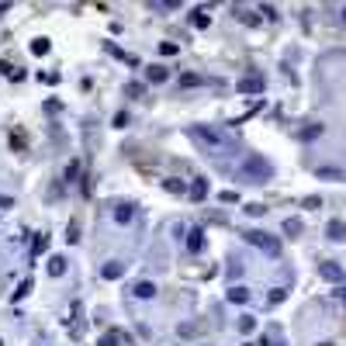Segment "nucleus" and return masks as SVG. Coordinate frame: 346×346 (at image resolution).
<instances>
[{"label":"nucleus","mask_w":346,"mask_h":346,"mask_svg":"<svg viewBox=\"0 0 346 346\" xmlns=\"http://www.w3.org/2000/svg\"><path fill=\"white\" fill-rule=\"evenodd\" d=\"M191 135L201 146H208L212 153H232V149H235V142H232L229 135H218L215 128H191Z\"/></svg>","instance_id":"obj_1"},{"label":"nucleus","mask_w":346,"mask_h":346,"mask_svg":"<svg viewBox=\"0 0 346 346\" xmlns=\"http://www.w3.org/2000/svg\"><path fill=\"white\" fill-rule=\"evenodd\" d=\"M270 173H273V166H270V163H263V159H256V156H253V159H246V163L239 166V177H250V180H267Z\"/></svg>","instance_id":"obj_2"},{"label":"nucleus","mask_w":346,"mask_h":346,"mask_svg":"<svg viewBox=\"0 0 346 346\" xmlns=\"http://www.w3.org/2000/svg\"><path fill=\"white\" fill-rule=\"evenodd\" d=\"M243 239H250L253 246H260V250L270 253V256H281V243H277L270 232H243Z\"/></svg>","instance_id":"obj_3"},{"label":"nucleus","mask_w":346,"mask_h":346,"mask_svg":"<svg viewBox=\"0 0 346 346\" xmlns=\"http://www.w3.org/2000/svg\"><path fill=\"white\" fill-rule=\"evenodd\" d=\"M319 273H322L326 281H332V284H339V281L346 277V270L339 267V263H322V267H319Z\"/></svg>","instance_id":"obj_4"},{"label":"nucleus","mask_w":346,"mask_h":346,"mask_svg":"<svg viewBox=\"0 0 346 346\" xmlns=\"http://www.w3.org/2000/svg\"><path fill=\"white\" fill-rule=\"evenodd\" d=\"M243 94H256V90H263V77H246V80H239L235 83Z\"/></svg>","instance_id":"obj_5"},{"label":"nucleus","mask_w":346,"mask_h":346,"mask_svg":"<svg viewBox=\"0 0 346 346\" xmlns=\"http://www.w3.org/2000/svg\"><path fill=\"white\" fill-rule=\"evenodd\" d=\"M132 294H135V298H142V301H149V298H156V288H153V281H139Z\"/></svg>","instance_id":"obj_6"},{"label":"nucleus","mask_w":346,"mask_h":346,"mask_svg":"<svg viewBox=\"0 0 346 346\" xmlns=\"http://www.w3.org/2000/svg\"><path fill=\"white\" fill-rule=\"evenodd\" d=\"M187 250H191V253L204 250V232H201V229H191V235H187Z\"/></svg>","instance_id":"obj_7"},{"label":"nucleus","mask_w":346,"mask_h":346,"mask_svg":"<svg viewBox=\"0 0 346 346\" xmlns=\"http://www.w3.org/2000/svg\"><path fill=\"white\" fill-rule=\"evenodd\" d=\"M229 301H232V305H246V301H250V291H246V288H232L229 291Z\"/></svg>","instance_id":"obj_8"},{"label":"nucleus","mask_w":346,"mask_h":346,"mask_svg":"<svg viewBox=\"0 0 346 346\" xmlns=\"http://www.w3.org/2000/svg\"><path fill=\"white\" fill-rule=\"evenodd\" d=\"M115 222L128 225V222H132V204H118V208H115Z\"/></svg>","instance_id":"obj_9"},{"label":"nucleus","mask_w":346,"mask_h":346,"mask_svg":"<svg viewBox=\"0 0 346 346\" xmlns=\"http://www.w3.org/2000/svg\"><path fill=\"white\" fill-rule=\"evenodd\" d=\"M49 273H52V277H62V273H66V260H62V256H52V260H49Z\"/></svg>","instance_id":"obj_10"},{"label":"nucleus","mask_w":346,"mask_h":346,"mask_svg":"<svg viewBox=\"0 0 346 346\" xmlns=\"http://www.w3.org/2000/svg\"><path fill=\"white\" fill-rule=\"evenodd\" d=\"M191 197H194V201H204V197H208V180H194Z\"/></svg>","instance_id":"obj_11"},{"label":"nucleus","mask_w":346,"mask_h":346,"mask_svg":"<svg viewBox=\"0 0 346 346\" xmlns=\"http://www.w3.org/2000/svg\"><path fill=\"white\" fill-rule=\"evenodd\" d=\"M329 239H346V225L343 222H329Z\"/></svg>","instance_id":"obj_12"},{"label":"nucleus","mask_w":346,"mask_h":346,"mask_svg":"<svg viewBox=\"0 0 346 346\" xmlns=\"http://www.w3.org/2000/svg\"><path fill=\"white\" fill-rule=\"evenodd\" d=\"M191 24H194V28H208V24H212V18H208L204 11H194V14H191Z\"/></svg>","instance_id":"obj_13"},{"label":"nucleus","mask_w":346,"mask_h":346,"mask_svg":"<svg viewBox=\"0 0 346 346\" xmlns=\"http://www.w3.org/2000/svg\"><path fill=\"white\" fill-rule=\"evenodd\" d=\"M121 273H125V267H121V263H108V267H104V277H108V281H118Z\"/></svg>","instance_id":"obj_14"},{"label":"nucleus","mask_w":346,"mask_h":346,"mask_svg":"<svg viewBox=\"0 0 346 346\" xmlns=\"http://www.w3.org/2000/svg\"><path fill=\"white\" fill-rule=\"evenodd\" d=\"M201 83H204V80L197 77V73H184V77H180V87H201Z\"/></svg>","instance_id":"obj_15"},{"label":"nucleus","mask_w":346,"mask_h":346,"mask_svg":"<svg viewBox=\"0 0 346 346\" xmlns=\"http://www.w3.org/2000/svg\"><path fill=\"white\" fill-rule=\"evenodd\" d=\"M163 80H166V70L163 66H153L149 70V83H163Z\"/></svg>","instance_id":"obj_16"},{"label":"nucleus","mask_w":346,"mask_h":346,"mask_svg":"<svg viewBox=\"0 0 346 346\" xmlns=\"http://www.w3.org/2000/svg\"><path fill=\"white\" fill-rule=\"evenodd\" d=\"M31 52H35V56H45V52H49V42H45V39H35V42H31Z\"/></svg>","instance_id":"obj_17"},{"label":"nucleus","mask_w":346,"mask_h":346,"mask_svg":"<svg viewBox=\"0 0 346 346\" xmlns=\"http://www.w3.org/2000/svg\"><path fill=\"white\" fill-rule=\"evenodd\" d=\"M315 135H322V125H308V128H301V139H315Z\"/></svg>","instance_id":"obj_18"},{"label":"nucleus","mask_w":346,"mask_h":346,"mask_svg":"<svg viewBox=\"0 0 346 346\" xmlns=\"http://www.w3.org/2000/svg\"><path fill=\"white\" fill-rule=\"evenodd\" d=\"M284 298H288V291H284V288H273V291H270V305H281Z\"/></svg>","instance_id":"obj_19"},{"label":"nucleus","mask_w":346,"mask_h":346,"mask_svg":"<svg viewBox=\"0 0 346 346\" xmlns=\"http://www.w3.org/2000/svg\"><path fill=\"white\" fill-rule=\"evenodd\" d=\"M28 291H31V281H21V284H18V291H14V301H21V298H24Z\"/></svg>","instance_id":"obj_20"},{"label":"nucleus","mask_w":346,"mask_h":346,"mask_svg":"<svg viewBox=\"0 0 346 346\" xmlns=\"http://www.w3.org/2000/svg\"><path fill=\"white\" fill-rule=\"evenodd\" d=\"M159 52H163V56H177V52H180V49H177V45H173V42H159Z\"/></svg>","instance_id":"obj_21"},{"label":"nucleus","mask_w":346,"mask_h":346,"mask_svg":"<svg viewBox=\"0 0 346 346\" xmlns=\"http://www.w3.org/2000/svg\"><path fill=\"white\" fill-rule=\"evenodd\" d=\"M118 343H121V336H118V332H111V336H104L97 346H118Z\"/></svg>","instance_id":"obj_22"},{"label":"nucleus","mask_w":346,"mask_h":346,"mask_svg":"<svg viewBox=\"0 0 346 346\" xmlns=\"http://www.w3.org/2000/svg\"><path fill=\"white\" fill-rule=\"evenodd\" d=\"M163 187H166V191H170V194H180V191H184V184H180V180H166Z\"/></svg>","instance_id":"obj_23"},{"label":"nucleus","mask_w":346,"mask_h":346,"mask_svg":"<svg viewBox=\"0 0 346 346\" xmlns=\"http://www.w3.org/2000/svg\"><path fill=\"white\" fill-rule=\"evenodd\" d=\"M253 326H256V322H253L250 315H246V319H239V332H253Z\"/></svg>","instance_id":"obj_24"},{"label":"nucleus","mask_w":346,"mask_h":346,"mask_svg":"<svg viewBox=\"0 0 346 346\" xmlns=\"http://www.w3.org/2000/svg\"><path fill=\"white\" fill-rule=\"evenodd\" d=\"M125 125H128V115H125V111H121V115H115V128H125Z\"/></svg>","instance_id":"obj_25"},{"label":"nucleus","mask_w":346,"mask_h":346,"mask_svg":"<svg viewBox=\"0 0 346 346\" xmlns=\"http://www.w3.org/2000/svg\"><path fill=\"white\" fill-rule=\"evenodd\" d=\"M343 21H346V7H343Z\"/></svg>","instance_id":"obj_26"},{"label":"nucleus","mask_w":346,"mask_h":346,"mask_svg":"<svg viewBox=\"0 0 346 346\" xmlns=\"http://www.w3.org/2000/svg\"><path fill=\"white\" fill-rule=\"evenodd\" d=\"M322 346H332V343H322Z\"/></svg>","instance_id":"obj_27"}]
</instances>
